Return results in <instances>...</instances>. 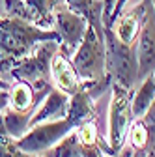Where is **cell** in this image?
<instances>
[{"instance_id":"obj_23","label":"cell","mask_w":155,"mask_h":157,"mask_svg":"<svg viewBox=\"0 0 155 157\" xmlns=\"http://www.w3.org/2000/svg\"><path fill=\"white\" fill-rule=\"evenodd\" d=\"M127 2H129V0H116V4H114V11H112V17H110V25L114 23V19L123 11V8H125V4H127Z\"/></svg>"},{"instance_id":"obj_29","label":"cell","mask_w":155,"mask_h":157,"mask_svg":"<svg viewBox=\"0 0 155 157\" xmlns=\"http://www.w3.org/2000/svg\"><path fill=\"white\" fill-rule=\"evenodd\" d=\"M151 78H153V84H155V71L151 73Z\"/></svg>"},{"instance_id":"obj_18","label":"cell","mask_w":155,"mask_h":157,"mask_svg":"<svg viewBox=\"0 0 155 157\" xmlns=\"http://www.w3.org/2000/svg\"><path fill=\"white\" fill-rule=\"evenodd\" d=\"M43 155L45 157H84L75 129L71 133H67L60 142H56L51 150H47Z\"/></svg>"},{"instance_id":"obj_20","label":"cell","mask_w":155,"mask_h":157,"mask_svg":"<svg viewBox=\"0 0 155 157\" xmlns=\"http://www.w3.org/2000/svg\"><path fill=\"white\" fill-rule=\"evenodd\" d=\"M15 151V139H11L9 133L6 131L2 124V116H0V157H13Z\"/></svg>"},{"instance_id":"obj_4","label":"cell","mask_w":155,"mask_h":157,"mask_svg":"<svg viewBox=\"0 0 155 157\" xmlns=\"http://www.w3.org/2000/svg\"><path fill=\"white\" fill-rule=\"evenodd\" d=\"M71 64L81 81H95L107 75L105 69V39L103 32H97L88 25V30L81 45L71 56Z\"/></svg>"},{"instance_id":"obj_24","label":"cell","mask_w":155,"mask_h":157,"mask_svg":"<svg viewBox=\"0 0 155 157\" xmlns=\"http://www.w3.org/2000/svg\"><path fill=\"white\" fill-rule=\"evenodd\" d=\"M9 103V90H0V114L8 109Z\"/></svg>"},{"instance_id":"obj_27","label":"cell","mask_w":155,"mask_h":157,"mask_svg":"<svg viewBox=\"0 0 155 157\" xmlns=\"http://www.w3.org/2000/svg\"><path fill=\"white\" fill-rule=\"evenodd\" d=\"M142 157H155V151H146Z\"/></svg>"},{"instance_id":"obj_22","label":"cell","mask_w":155,"mask_h":157,"mask_svg":"<svg viewBox=\"0 0 155 157\" xmlns=\"http://www.w3.org/2000/svg\"><path fill=\"white\" fill-rule=\"evenodd\" d=\"M140 120H142L146 125H155V97H153L151 105L148 107V110L144 112V116L140 118Z\"/></svg>"},{"instance_id":"obj_17","label":"cell","mask_w":155,"mask_h":157,"mask_svg":"<svg viewBox=\"0 0 155 157\" xmlns=\"http://www.w3.org/2000/svg\"><path fill=\"white\" fill-rule=\"evenodd\" d=\"M34 112H17L13 109H6L2 114V124L6 127V131L9 133L11 139H21V136L30 129V118Z\"/></svg>"},{"instance_id":"obj_15","label":"cell","mask_w":155,"mask_h":157,"mask_svg":"<svg viewBox=\"0 0 155 157\" xmlns=\"http://www.w3.org/2000/svg\"><path fill=\"white\" fill-rule=\"evenodd\" d=\"M64 4L71 11L82 15L88 21V25L93 26L97 32H103V0H99V2L97 0H64Z\"/></svg>"},{"instance_id":"obj_10","label":"cell","mask_w":155,"mask_h":157,"mask_svg":"<svg viewBox=\"0 0 155 157\" xmlns=\"http://www.w3.org/2000/svg\"><path fill=\"white\" fill-rule=\"evenodd\" d=\"M144 13H146V0H140L138 4L131 6L129 10H123L110 25L114 36L125 45H137L138 32L144 21Z\"/></svg>"},{"instance_id":"obj_12","label":"cell","mask_w":155,"mask_h":157,"mask_svg":"<svg viewBox=\"0 0 155 157\" xmlns=\"http://www.w3.org/2000/svg\"><path fill=\"white\" fill-rule=\"evenodd\" d=\"M51 77H52L54 86L58 90H62L64 94H67V95H71V94L81 90V78H79V75H77L71 60L67 56H64L60 51L52 56Z\"/></svg>"},{"instance_id":"obj_25","label":"cell","mask_w":155,"mask_h":157,"mask_svg":"<svg viewBox=\"0 0 155 157\" xmlns=\"http://www.w3.org/2000/svg\"><path fill=\"white\" fill-rule=\"evenodd\" d=\"M133 155H134V151H133V148L127 144V146H123V148L120 150V153L116 155V157H133Z\"/></svg>"},{"instance_id":"obj_5","label":"cell","mask_w":155,"mask_h":157,"mask_svg":"<svg viewBox=\"0 0 155 157\" xmlns=\"http://www.w3.org/2000/svg\"><path fill=\"white\" fill-rule=\"evenodd\" d=\"M112 99L108 107V131H107V142L114 155H118L120 150L125 146L127 131L133 122V112H131V90L112 82L110 86Z\"/></svg>"},{"instance_id":"obj_14","label":"cell","mask_w":155,"mask_h":157,"mask_svg":"<svg viewBox=\"0 0 155 157\" xmlns=\"http://www.w3.org/2000/svg\"><path fill=\"white\" fill-rule=\"evenodd\" d=\"M43 99H45V95L36 94L30 84L15 81V84H11V88H9L8 107L17 110V112H34Z\"/></svg>"},{"instance_id":"obj_11","label":"cell","mask_w":155,"mask_h":157,"mask_svg":"<svg viewBox=\"0 0 155 157\" xmlns=\"http://www.w3.org/2000/svg\"><path fill=\"white\" fill-rule=\"evenodd\" d=\"M67 101H69V95L54 86L45 95V99L37 105V109L34 110V114L30 118V127H34L37 124H45V122H52V120L64 118L67 112Z\"/></svg>"},{"instance_id":"obj_2","label":"cell","mask_w":155,"mask_h":157,"mask_svg":"<svg viewBox=\"0 0 155 157\" xmlns=\"http://www.w3.org/2000/svg\"><path fill=\"white\" fill-rule=\"evenodd\" d=\"M58 41H41L32 47L30 52L15 60L8 71L13 81L26 82L34 88L36 94L47 95L52 88V77H51V62L52 56L58 52Z\"/></svg>"},{"instance_id":"obj_13","label":"cell","mask_w":155,"mask_h":157,"mask_svg":"<svg viewBox=\"0 0 155 157\" xmlns=\"http://www.w3.org/2000/svg\"><path fill=\"white\" fill-rule=\"evenodd\" d=\"M95 99L90 97V94H86L84 90H79L69 95V101H67V112L66 118L77 127L81 125L86 120H93L95 118Z\"/></svg>"},{"instance_id":"obj_28","label":"cell","mask_w":155,"mask_h":157,"mask_svg":"<svg viewBox=\"0 0 155 157\" xmlns=\"http://www.w3.org/2000/svg\"><path fill=\"white\" fill-rule=\"evenodd\" d=\"M2 15H4V2L0 0V17H2Z\"/></svg>"},{"instance_id":"obj_8","label":"cell","mask_w":155,"mask_h":157,"mask_svg":"<svg viewBox=\"0 0 155 157\" xmlns=\"http://www.w3.org/2000/svg\"><path fill=\"white\" fill-rule=\"evenodd\" d=\"M4 15L21 17L25 21L52 30L54 26V11L64 4V0H2Z\"/></svg>"},{"instance_id":"obj_9","label":"cell","mask_w":155,"mask_h":157,"mask_svg":"<svg viewBox=\"0 0 155 157\" xmlns=\"http://www.w3.org/2000/svg\"><path fill=\"white\" fill-rule=\"evenodd\" d=\"M138 82L155 71V10L151 0H146V13L137 39Z\"/></svg>"},{"instance_id":"obj_30","label":"cell","mask_w":155,"mask_h":157,"mask_svg":"<svg viewBox=\"0 0 155 157\" xmlns=\"http://www.w3.org/2000/svg\"><path fill=\"white\" fill-rule=\"evenodd\" d=\"M151 4H153V10H155V0H151Z\"/></svg>"},{"instance_id":"obj_26","label":"cell","mask_w":155,"mask_h":157,"mask_svg":"<svg viewBox=\"0 0 155 157\" xmlns=\"http://www.w3.org/2000/svg\"><path fill=\"white\" fill-rule=\"evenodd\" d=\"M9 88H11V84H8V82L4 81V78L0 77V90H9Z\"/></svg>"},{"instance_id":"obj_7","label":"cell","mask_w":155,"mask_h":157,"mask_svg":"<svg viewBox=\"0 0 155 157\" xmlns=\"http://www.w3.org/2000/svg\"><path fill=\"white\" fill-rule=\"evenodd\" d=\"M52 30H56V34L60 36V43H58L60 47H58V51L71 60V56L75 54L77 47L81 45L82 37L88 30V21L82 15L71 11L66 4H62L54 11Z\"/></svg>"},{"instance_id":"obj_31","label":"cell","mask_w":155,"mask_h":157,"mask_svg":"<svg viewBox=\"0 0 155 157\" xmlns=\"http://www.w3.org/2000/svg\"><path fill=\"white\" fill-rule=\"evenodd\" d=\"M40 157H45V155H43V153H41V155H40Z\"/></svg>"},{"instance_id":"obj_1","label":"cell","mask_w":155,"mask_h":157,"mask_svg":"<svg viewBox=\"0 0 155 157\" xmlns=\"http://www.w3.org/2000/svg\"><path fill=\"white\" fill-rule=\"evenodd\" d=\"M41 41H58L56 30L40 28L21 17L2 15L0 17V73H8L11 64L32 51Z\"/></svg>"},{"instance_id":"obj_19","label":"cell","mask_w":155,"mask_h":157,"mask_svg":"<svg viewBox=\"0 0 155 157\" xmlns=\"http://www.w3.org/2000/svg\"><path fill=\"white\" fill-rule=\"evenodd\" d=\"M127 135H129V146L133 148L134 155L142 157L148 151V127H146V124L140 118L133 120L131 125H129Z\"/></svg>"},{"instance_id":"obj_16","label":"cell","mask_w":155,"mask_h":157,"mask_svg":"<svg viewBox=\"0 0 155 157\" xmlns=\"http://www.w3.org/2000/svg\"><path fill=\"white\" fill-rule=\"evenodd\" d=\"M155 97V84H153V78L151 75H148L146 78L138 82V88L131 95V112H133V120L137 118H142L144 112L148 110V107L151 105Z\"/></svg>"},{"instance_id":"obj_3","label":"cell","mask_w":155,"mask_h":157,"mask_svg":"<svg viewBox=\"0 0 155 157\" xmlns=\"http://www.w3.org/2000/svg\"><path fill=\"white\" fill-rule=\"evenodd\" d=\"M105 39V69L110 75L112 82L127 90H133L138 84V60L137 47L125 45L114 36L110 26H103Z\"/></svg>"},{"instance_id":"obj_6","label":"cell","mask_w":155,"mask_h":157,"mask_svg":"<svg viewBox=\"0 0 155 157\" xmlns=\"http://www.w3.org/2000/svg\"><path fill=\"white\" fill-rule=\"evenodd\" d=\"M75 125L67 120V118H60V120H52L45 124H37L30 127L21 139L15 140V146L21 148L28 153L41 155L47 150H51L56 142H60L67 133H71Z\"/></svg>"},{"instance_id":"obj_21","label":"cell","mask_w":155,"mask_h":157,"mask_svg":"<svg viewBox=\"0 0 155 157\" xmlns=\"http://www.w3.org/2000/svg\"><path fill=\"white\" fill-rule=\"evenodd\" d=\"M114 4L116 0H103V26H110V17H112V11H114Z\"/></svg>"}]
</instances>
